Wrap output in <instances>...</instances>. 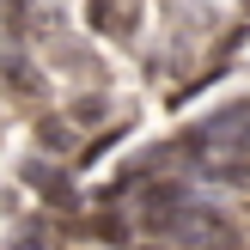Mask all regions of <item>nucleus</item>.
<instances>
[{
    "label": "nucleus",
    "mask_w": 250,
    "mask_h": 250,
    "mask_svg": "<svg viewBox=\"0 0 250 250\" xmlns=\"http://www.w3.org/2000/svg\"><path fill=\"white\" fill-rule=\"evenodd\" d=\"M146 226H153L159 238H171L177 250H238L232 220L220 214V208L189 202L177 183H165V189H146Z\"/></svg>",
    "instance_id": "obj_1"
},
{
    "label": "nucleus",
    "mask_w": 250,
    "mask_h": 250,
    "mask_svg": "<svg viewBox=\"0 0 250 250\" xmlns=\"http://www.w3.org/2000/svg\"><path fill=\"white\" fill-rule=\"evenodd\" d=\"M183 159L208 177H244L250 171V104H232L183 134Z\"/></svg>",
    "instance_id": "obj_2"
},
{
    "label": "nucleus",
    "mask_w": 250,
    "mask_h": 250,
    "mask_svg": "<svg viewBox=\"0 0 250 250\" xmlns=\"http://www.w3.org/2000/svg\"><path fill=\"white\" fill-rule=\"evenodd\" d=\"M92 31L128 37L134 31V0H92Z\"/></svg>",
    "instance_id": "obj_3"
}]
</instances>
